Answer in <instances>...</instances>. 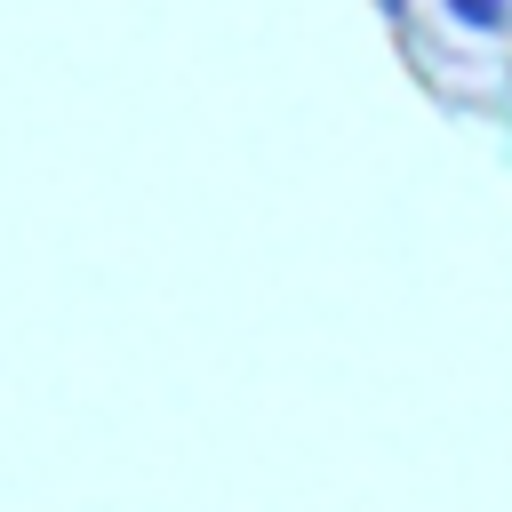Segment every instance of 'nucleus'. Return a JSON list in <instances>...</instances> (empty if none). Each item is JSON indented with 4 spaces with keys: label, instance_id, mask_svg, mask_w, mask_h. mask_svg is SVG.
I'll list each match as a JSON object with an SVG mask.
<instances>
[{
    "label": "nucleus",
    "instance_id": "obj_1",
    "mask_svg": "<svg viewBox=\"0 0 512 512\" xmlns=\"http://www.w3.org/2000/svg\"><path fill=\"white\" fill-rule=\"evenodd\" d=\"M440 16H448L456 32H472V40L512 32V0H440Z\"/></svg>",
    "mask_w": 512,
    "mask_h": 512
}]
</instances>
